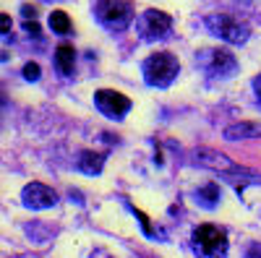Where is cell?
I'll list each match as a JSON object with an SVG mask.
<instances>
[{"label":"cell","instance_id":"cell-1","mask_svg":"<svg viewBox=\"0 0 261 258\" xmlns=\"http://www.w3.org/2000/svg\"><path fill=\"white\" fill-rule=\"evenodd\" d=\"M141 73H144V81H146L149 86L167 89V86L178 78L180 63H178L175 55H170V52H154V55H149V58L141 63Z\"/></svg>","mask_w":261,"mask_h":258},{"label":"cell","instance_id":"cell-2","mask_svg":"<svg viewBox=\"0 0 261 258\" xmlns=\"http://www.w3.org/2000/svg\"><path fill=\"white\" fill-rule=\"evenodd\" d=\"M94 16L107 32H123L134 21V6L128 0H97Z\"/></svg>","mask_w":261,"mask_h":258},{"label":"cell","instance_id":"cell-3","mask_svg":"<svg viewBox=\"0 0 261 258\" xmlns=\"http://www.w3.org/2000/svg\"><path fill=\"white\" fill-rule=\"evenodd\" d=\"M196 66H199L206 76L214 78H230L238 71V60L230 50L222 47H204L196 52Z\"/></svg>","mask_w":261,"mask_h":258},{"label":"cell","instance_id":"cell-4","mask_svg":"<svg viewBox=\"0 0 261 258\" xmlns=\"http://www.w3.org/2000/svg\"><path fill=\"white\" fill-rule=\"evenodd\" d=\"M206 29L214 37H220L222 42H230V45H243V42L248 39V34H251L246 21L235 18L230 13H212V16H206Z\"/></svg>","mask_w":261,"mask_h":258},{"label":"cell","instance_id":"cell-5","mask_svg":"<svg viewBox=\"0 0 261 258\" xmlns=\"http://www.w3.org/2000/svg\"><path fill=\"white\" fill-rule=\"evenodd\" d=\"M191 243H193V250L199 255H225L227 253V235L214 227V224H199L191 235Z\"/></svg>","mask_w":261,"mask_h":258},{"label":"cell","instance_id":"cell-6","mask_svg":"<svg viewBox=\"0 0 261 258\" xmlns=\"http://www.w3.org/2000/svg\"><path fill=\"white\" fill-rule=\"evenodd\" d=\"M136 32H139V37L146 39V42L167 39L170 32H172V18H170V13H165V11L149 8V11H144V13L136 18Z\"/></svg>","mask_w":261,"mask_h":258},{"label":"cell","instance_id":"cell-7","mask_svg":"<svg viewBox=\"0 0 261 258\" xmlns=\"http://www.w3.org/2000/svg\"><path fill=\"white\" fill-rule=\"evenodd\" d=\"M94 104L102 115L113 118V120H123V115L130 112V99L115 89H99L94 94Z\"/></svg>","mask_w":261,"mask_h":258},{"label":"cell","instance_id":"cell-8","mask_svg":"<svg viewBox=\"0 0 261 258\" xmlns=\"http://www.w3.org/2000/svg\"><path fill=\"white\" fill-rule=\"evenodd\" d=\"M21 201H24L27 209H34V211H42V209H53L58 204V193L42 183H29L21 190Z\"/></svg>","mask_w":261,"mask_h":258},{"label":"cell","instance_id":"cell-9","mask_svg":"<svg viewBox=\"0 0 261 258\" xmlns=\"http://www.w3.org/2000/svg\"><path fill=\"white\" fill-rule=\"evenodd\" d=\"M193 164L199 167H209L217 172H243V167H238L232 159H227L222 152H214V149H196L193 152Z\"/></svg>","mask_w":261,"mask_h":258},{"label":"cell","instance_id":"cell-10","mask_svg":"<svg viewBox=\"0 0 261 258\" xmlns=\"http://www.w3.org/2000/svg\"><path fill=\"white\" fill-rule=\"evenodd\" d=\"M73 68H76V50L71 45H58L55 50V71L60 76H73Z\"/></svg>","mask_w":261,"mask_h":258},{"label":"cell","instance_id":"cell-11","mask_svg":"<svg viewBox=\"0 0 261 258\" xmlns=\"http://www.w3.org/2000/svg\"><path fill=\"white\" fill-rule=\"evenodd\" d=\"M261 136V123H235L225 128L227 141H243V138H256Z\"/></svg>","mask_w":261,"mask_h":258},{"label":"cell","instance_id":"cell-12","mask_svg":"<svg viewBox=\"0 0 261 258\" xmlns=\"http://www.w3.org/2000/svg\"><path fill=\"white\" fill-rule=\"evenodd\" d=\"M76 167L86 175H99L102 167H105V154H97V152H81L79 159H76Z\"/></svg>","mask_w":261,"mask_h":258},{"label":"cell","instance_id":"cell-13","mask_svg":"<svg viewBox=\"0 0 261 258\" xmlns=\"http://www.w3.org/2000/svg\"><path fill=\"white\" fill-rule=\"evenodd\" d=\"M196 201H199L204 209H214L217 204L222 201V190H220V185H217V183H206L204 188L196 190Z\"/></svg>","mask_w":261,"mask_h":258},{"label":"cell","instance_id":"cell-14","mask_svg":"<svg viewBox=\"0 0 261 258\" xmlns=\"http://www.w3.org/2000/svg\"><path fill=\"white\" fill-rule=\"evenodd\" d=\"M50 29H53V34H68V32H71V18H68V13L53 11V13H50Z\"/></svg>","mask_w":261,"mask_h":258},{"label":"cell","instance_id":"cell-15","mask_svg":"<svg viewBox=\"0 0 261 258\" xmlns=\"http://www.w3.org/2000/svg\"><path fill=\"white\" fill-rule=\"evenodd\" d=\"M39 66H37V63H27V66H24V78L27 81H39Z\"/></svg>","mask_w":261,"mask_h":258},{"label":"cell","instance_id":"cell-16","mask_svg":"<svg viewBox=\"0 0 261 258\" xmlns=\"http://www.w3.org/2000/svg\"><path fill=\"white\" fill-rule=\"evenodd\" d=\"M0 29H3V37H6V39L11 37V18H8V13L0 16Z\"/></svg>","mask_w":261,"mask_h":258},{"label":"cell","instance_id":"cell-17","mask_svg":"<svg viewBox=\"0 0 261 258\" xmlns=\"http://www.w3.org/2000/svg\"><path fill=\"white\" fill-rule=\"evenodd\" d=\"M24 32H27V34H32V37H39V26H37V21H34V18H32V21L27 18V24H24Z\"/></svg>","mask_w":261,"mask_h":258},{"label":"cell","instance_id":"cell-18","mask_svg":"<svg viewBox=\"0 0 261 258\" xmlns=\"http://www.w3.org/2000/svg\"><path fill=\"white\" fill-rule=\"evenodd\" d=\"M21 13H24V18H37V11H34V8H29V6L21 8Z\"/></svg>","mask_w":261,"mask_h":258},{"label":"cell","instance_id":"cell-19","mask_svg":"<svg viewBox=\"0 0 261 258\" xmlns=\"http://www.w3.org/2000/svg\"><path fill=\"white\" fill-rule=\"evenodd\" d=\"M253 89H256V97H258V102H261V76H256V81H253Z\"/></svg>","mask_w":261,"mask_h":258},{"label":"cell","instance_id":"cell-20","mask_svg":"<svg viewBox=\"0 0 261 258\" xmlns=\"http://www.w3.org/2000/svg\"><path fill=\"white\" fill-rule=\"evenodd\" d=\"M50 3H53V0H50Z\"/></svg>","mask_w":261,"mask_h":258}]
</instances>
